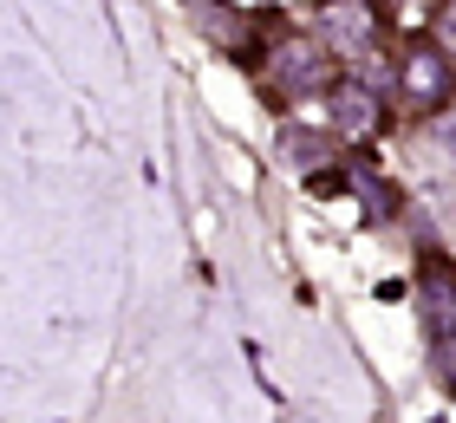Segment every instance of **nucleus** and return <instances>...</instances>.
Here are the masks:
<instances>
[{
    "instance_id": "nucleus-1",
    "label": "nucleus",
    "mask_w": 456,
    "mask_h": 423,
    "mask_svg": "<svg viewBox=\"0 0 456 423\" xmlns=\"http://www.w3.org/2000/svg\"><path fill=\"white\" fill-rule=\"evenodd\" d=\"M418 313H424V332L437 346V371L456 385V267L430 261L424 281H418Z\"/></svg>"
},
{
    "instance_id": "nucleus-2",
    "label": "nucleus",
    "mask_w": 456,
    "mask_h": 423,
    "mask_svg": "<svg viewBox=\"0 0 456 423\" xmlns=\"http://www.w3.org/2000/svg\"><path fill=\"white\" fill-rule=\"evenodd\" d=\"M326 78H333V53H326L320 39H281V46L267 53V85L287 92V98L320 92Z\"/></svg>"
},
{
    "instance_id": "nucleus-6",
    "label": "nucleus",
    "mask_w": 456,
    "mask_h": 423,
    "mask_svg": "<svg viewBox=\"0 0 456 423\" xmlns=\"http://www.w3.org/2000/svg\"><path fill=\"white\" fill-rule=\"evenodd\" d=\"M333 157V137H320V131H281V163L287 169H314Z\"/></svg>"
},
{
    "instance_id": "nucleus-7",
    "label": "nucleus",
    "mask_w": 456,
    "mask_h": 423,
    "mask_svg": "<svg viewBox=\"0 0 456 423\" xmlns=\"http://www.w3.org/2000/svg\"><path fill=\"white\" fill-rule=\"evenodd\" d=\"M359 196H365V216H379V222L398 216V196H391V189H385L379 176H365V169H359Z\"/></svg>"
},
{
    "instance_id": "nucleus-4",
    "label": "nucleus",
    "mask_w": 456,
    "mask_h": 423,
    "mask_svg": "<svg viewBox=\"0 0 456 423\" xmlns=\"http://www.w3.org/2000/svg\"><path fill=\"white\" fill-rule=\"evenodd\" d=\"M398 92H404L411 104H424V111H444L450 92H456L450 53H444V46H418V53H404V66H398Z\"/></svg>"
},
{
    "instance_id": "nucleus-3",
    "label": "nucleus",
    "mask_w": 456,
    "mask_h": 423,
    "mask_svg": "<svg viewBox=\"0 0 456 423\" xmlns=\"http://www.w3.org/2000/svg\"><path fill=\"white\" fill-rule=\"evenodd\" d=\"M320 46L339 53V59H365L379 46V13H371V0H326L320 7Z\"/></svg>"
},
{
    "instance_id": "nucleus-5",
    "label": "nucleus",
    "mask_w": 456,
    "mask_h": 423,
    "mask_svg": "<svg viewBox=\"0 0 456 423\" xmlns=\"http://www.w3.org/2000/svg\"><path fill=\"white\" fill-rule=\"evenodd\" d=\"M326 118H333L339 137H371L379 118H385V104H379V92H371L365 78H346V85L326 92Z\"/></svg>"
},
{
    "instance_id": "nucleus-8",
    "label": "nucleus",
    "mask_w": 456,
    "mask_h": 423,
    "mask_svg": "<svg viewBox=\"0 0 456 423\" xmlns=\"http://www.w3.org/2000/svg\"><path fill=\"white\" fill-rule=\"evenodd\" d=\"M437 46H444V53H456V0L444 7V20H437Z\"/></svg>"
}]
</instances>
